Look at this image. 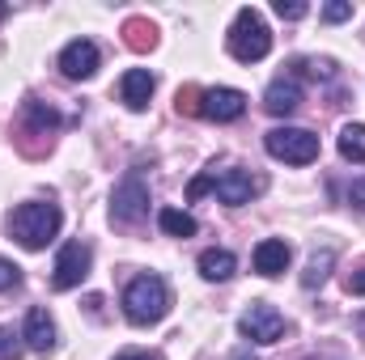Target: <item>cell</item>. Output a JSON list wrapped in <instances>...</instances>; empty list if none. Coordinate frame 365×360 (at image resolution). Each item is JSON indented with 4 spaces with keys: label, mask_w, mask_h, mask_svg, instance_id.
<instances>
[{
    "label": "cell",
    "mask_w": 365,
    "mask_h": 360,
    "mask_svg": "<svg viewBox=\"0 0 365 360\" xmlns=\"http://www.w3.org/2000/svg\"><path fill=\"white\" fill-rule=\"evenodd\" d=\"M145 212H149V186L140 174H128L110 195V221L115 225H140Z\"/></svg>",
    "instance_id": "5b68a950"
},
{
    "label": "cell",
    "mask_w": 365,
    "mask_h": 360,
    "mask_svg": "<svg viewBox=\"0 0 365 360\" xmlns=\"http://www.w3.org/2000/svg\"><path fill=\"white\" fill-rule=\"evenodd\" d=\"M234 271H238V259L230 250H204L200 255V275L204 280H230Z\"/></svg>",
    "instance_id": "9a60e30c"
},
{
    "label": "cell",
    "mask_w": 365,
    "mask_h": 360,
    "mask_svg": "<svg viewBox=\"0 0 365 360\" xmlns=\"http://www.w3.org/2000/svg\"><path fill=\"white\" fill-rule=\"evenodd\" d=\"M123 34H128V47H132V51H149V47L158 43V30H153L145 17H128V21H123Z\"/></svg>",
    "instance_id": "ac0fdd59"
},
{
    "label": "cell",
    "mask_w": 365,
    "mask_h": 360,
    "mask_svg": "<svg viewBox=\"0 0 365 360\" xmlns=\"http://www.w3.org/2000/svg\"><path fill=\"white\" fill-rule=\"evenodd\" d=\"M264 149L272 153L276 162H289V166H310L319 157V136L306 132V127H272L264 136Z\"/></svg>",
    "instance_id": "277c9868"
},
{
    "label": "cell",
    "mask_w": 365,
    "mask_h": 360,
    "mask_svg": "<svg viewBox=\"0 0 365 360\" xmlns=\"http://www.w3.org/2000/svg\"><path fill=\"white\" fill-rule=\"evenodd\" d=\"M115 360H158V356H149V352H128V356H115Z\"/></svg>",
    "instance_id": "83f0119b"
},
{
    "label": "cell",
    "mask_w": 365,
    "mask_h": 360,
    "mask_svg": "<svg viewBox=\"0 0 365 360\" xmlns=\"http://www.w3.org/2000/svg\"><path fill=\"white\" fill-rule=\"evenodd\" d=\"M26 119L34 123V132H51V127L60 123V115H56L51 106H43V102H34V97L26 102Z\"/></svg>",
    "instance_id": "ffe728a7"
},
{
    "label": "cell",
    "mask_w": 365,
    "mask_h": 360,
    "mask_svg": "<svg viewBox=\"0 0 365 360\" xmlns=\"http://www.w3.org/2000/svg\"><path fill=\"white\" fill-rule=\"evenodd\" d=\"M323 17H327V21H349V17H353V4H349V0H331V4L323 9Z\"/></svg>",
    "instance_id": "d4e9b609"
},
{
    "label": "cell",
    "mask_w": 365,
    "mask_h": 360,
    "mask_svg": "<svg viewBox=\"0 0 365 360\" xmlns=\"http://www.w3.org/2000/svg\"><path fill=\"white\" fill-rule=\"evenodd\" d=\"M344 288H349L353 297H365V263H361V268H357V271H353L349 280H344Z\"/></svg>",
    "instance_id": "484cf974"
},
{
    "label": "cell",
    "mask_w": 365,
    "mask_h": 360,
    "mask_svg": "<svg viewBox=\"0 0 365 360\" xmlns=\"http://www.w3.org/2000/svg\"><path fill=\"white\" fill-rule=\"evenodd\" d=\"M349 203H353V208H361V212H365V179H357L353 186H349Z\"/></svg>",
    "instance_id": "4316f807"
},
{
    "label": "cell",
    "mask_w": 365,
    "mask_h": 360,
    "mask_svg": "<svg viewBox=\"0 0 365 360\" xmlns=\"http://www.w3.org/2000/svg\"><path fill=\"white\" fill-rule=\"evenodd\" d=\"M242 110H247V93L242 90H204L200 93V115L204 119H212V123H234V119H242Z\"/></svg>",
    "instance_id": "ba28073f"
},
{
    "label": "cell",
    "mask_w": 365,
    "mask_h": 360,
    "mask_svg": "<svg viewBox=\"0 0 365 360\" xmlns=\"http://www.w3.org/2000/svg\"><path fill=\"white\" fill-rule=\"evenodd\" d=\"M123 314L132 327H153L170 314V288L162 275H136L123 288Z\"/></svg>",
    "instance_id": "7a4b0ae2"
},
{
    "label": "cell",
    "mask_w": 365,
    "mask_h": 360,
    "mask_svg": "<svg viewBox=\"0 0 365 360\" xmlns=\"http://www.w3.org/2000/svg\"><path fill=\"white\" fill-rule=\"evenodd\" d=\"M336 268V250H319V255H310V263L302 271V288H319L327 275Z\"/></svg>",
    "instance_id": "e0dca14e"
},
{
    "label": "cell",
    "mask_w": 365,
    "mask_h": 360,
    "mask_svg": "<svg viewBox=\"0 0 365 360\" xmlns=\"http://www.w3.org/2000/svg\"><path fill=\"white\" fill-rule=\"evenodd\" d=\"M98 64H102V55H98V47H93L90 38H73L60 51V73L68 81H90L93 73H98Z\"/></svg>",
    "instance_id": "9c48e42d"
},
{
    "label": "cell",
    "mask_w": 365,
    "mask_h": 360,
    "mask_svg": "<svg viewBox=\"0 0 365 360\" xmlns=\"http://www.w3.org/2000/svg\"><path fill=\"white\" fill-rule=\"evenodd\" d=\"M276 17L297 21V17H306V4H302V0H276Z\"/></svg>",
    "instance_id": "cb8c5ba5"
},
{
    "label": "cell",
    "mask_w": 365,
    "mask_h": 360,
    "mask_svg": "<svg viewBox=\"0 0 365 360\" xmlns=\"http://www.w3.org/2000/svg\"><path fill=\"white\" fill-rule=\"evenodd\" d=\"M64 225V212L56 203H21L9 212V238L26 250H43L47 242H56Z\"/></svg>",
    "instance_id": "6da1fadb"
},
{
    "label": "cell",
    "mask_w": 365,
    "mask_h": 360,
    "mask_svg": "<svg viewBox=\"0 0 365 360\" xmlns=\"http://www.w3.org/2000/svg\"><path fill=\"white\" fill-rule=\"evenodd\" d=\"M21 339H26V348L38 352V356L56 352V322H51V314L34 305V309L26 314V331H21Z\"/></svg>",
    "instance_id": "8fae6325"
},
{
    "label": "cell",
    "mask_w": 365,
    "mask_h": 360,
    "mask_svg": "<svg viewBox=\"0 0 365 360\" xmlns=\"http://www.w3.org/2000/svg\"><path fill=\"white\" fill-rule=\"evenodd\" d=\"M302 106V85H297V77H276L268 93H264V110L268 115H293Z\"/></svg>",
    "instance_id": "4fadbf2b"
},
{
    "label": "cell",
    "mask_w": 365,
    "mask_h": 360,
    "mask_svg": "<svg viewBox=\"0 0 365 360\" xmlns=\"http://www.w3.org/2000/svg\"><path fill=\"white\" fill-rule=\"evenodd\" d=\"M289 268V242H280V238H264L259 246H255V271L259 275H280V271Z\"/></svg>",
    "instance_id": "5bb4252c"
},
{
    "label": "cell",
    "mask_w": 365,
    "mask_h": 360,
    "mask_svg": "<svg viewBox=\"0 0 365 360\" xmlns=\"http://www.w3.org/2000/svg\"><path fill=\"white\" fill-rule=\"evenodd\" d=\"M0 17H4V4H0Z\"/></svg>",
    "instance_id": "f546056e"
},
{
    "label": "cell",
    "mask_w": 365,
    "mask_h": 360,
    "mask_svg": "<svg viewBox=\"0 0 365 360\" xmlns=\"http://www.w3.org/2000/svg\"><path fill=\"white\" fill-rule=\"evenodd\" d=\"M86 275H90V246H86V242H68V246H60L56 268H51V284H56L60 292H68V288H77Z\"/></svg>",
    "instance_id": "52a82bcc"
},
{
    "label": "cell",
    "mask_w": 365,
    "mask_h": 360,
    "mask_svg": "<svg viewBox=\"0 0 365 360\" xmlns=\"http://www.w3.org/2000/svg\"><path fill=\"white\" fill-rule=\"evenodd\" d=\"M17 284H21V268L9 263V259H0V292H9V288H17Z\"/></svg>",
    "instance_id": "7402d4cb"
},
{
    "label": "cell",
    "mask_w": 365,
    "mask_h": 360,
    "mask_svg": "<svg viewBox=\"0 0 365 360\" xmlns=\"http://www.w3.org/2000/svg\"><path fill=\"white\" fill-rule=\"evenodd\" d=\"M340 157L344 162H365V123H349L340 132Z\"/></svg>",
    "instance_id": "d6986e66"
},
{
    "label": "cell",
    "mask_w": 365,
    "mask_h": 360,
    "mask_svg": "<svg viewBox=\"0 0 365 360\" xmlns=\"http://www.w3.org/2000/svg\"><path fill=\"white\" fill-rule=\"evenodd\" d=\"M212 186H217V170H208V174L191 179V186H187V199H200V195H208Z\"/></svg>",
    "instance_id": "603a6c76"
},
{
    "label": "cell",
    "mask_w": 365,
    "mask_h": 360,
    "mask_svg": "<svg viewBox=\"0 0 365 360\" xmlns=\"http://www.w3.org/2000/svg\"><path fill=\"white\" fill-rule=\"evenodd\" d=\"M0 360H21V335L0 327Z\"/></svg>",
    "instance_id": "44dd1931"
},
{
    "label": "cell",
    "mask_w": 365,
    "mask_h": 360,
    "mask_svg": "<svg viewBox=\"0 0 365 360\" xmlns=\"http://www.w3.org/2000/svg\"><path fill=\"white\" fill-rule=\"evenodd\" d=\"M234 360H255V356H251V352H238V356H234Z\"/></svg>",
    "instance_id": "f1b7e54d"
},
{
    "label": "cell",
    "mask_w": 365,
    "mask_h": 360,
    "mask_svg": "<svg viewBox=\"0 0 365 360\" xmlns=\"http://www.w3.org/2000/svg\"><path fill=\"white\" fill-rule=\"evenodd\" d=\"M238 331L251 344H276L284 335V318H280V309L268 305V301H251V309L238 318Z\"/></svg>",
    "instance_id": "8992f818"
},
{
    "label": "cell",
    "mask_w": 365,
    "mask_h": 360,
    "mask_svg": "<svg viewBox=\"0 0 365 360\" xmlns=\"http://www.w3.org/2000/svg\"><path fill=\"white\" fill-rule=\"evenodd\" d=\"M158 225L170 233V238H195V216H187V212H179V208H162L158 212Z\"/></svg>",
    "instance_id": "2e32d148"
},
{
    "label": "cell",
    "mask_w": 365,
    "mask_h": 360,
    "mask_svg": "<svg viewBox=\"0 0 365 360\" xmlns=\"http://www.w3.org/2000/svg\"><path fill=\"white\" fill-rule=\"evenodd\" d=\"M212 191H217V199H221V203L238 208V203H251V195H259V191H264V179H251L247 170H221Z\"/></svg>",
    "instance_id": "30bf717a"
},
{
    "label": "cell",
    "mask_w": 365,
    "mask_h": 360,
    "mask_svg": "<svg viewBox=\"0 0 365 360\" xmlns=\"http://www.w3.org/2000/svg\"><path fill=\"white\" fill-rule=\"evenodd\" d=\"M153 73L149 68H128L123 73V81H119V97H123V106L128 110H145L149 106V97H153Z\"/></svg>",
    "instance_id": "7c38bea8"
},
{
    "label": "cell",
    "mask_w": 365,
    "mask_h": 360,
    "mask_svg": "<svg viewBox=\"0 0 365 360\" xmlns=\"http://www.w3.org/2000/svg\"><path fill=\"white\" fill-rule=\"evenodd\" d=\"M272 51V30L255 9H238L234 26H230V55L238 64H259Z\"/></svg>",
    "instance_id": "3957f363"
}]
</instances>
